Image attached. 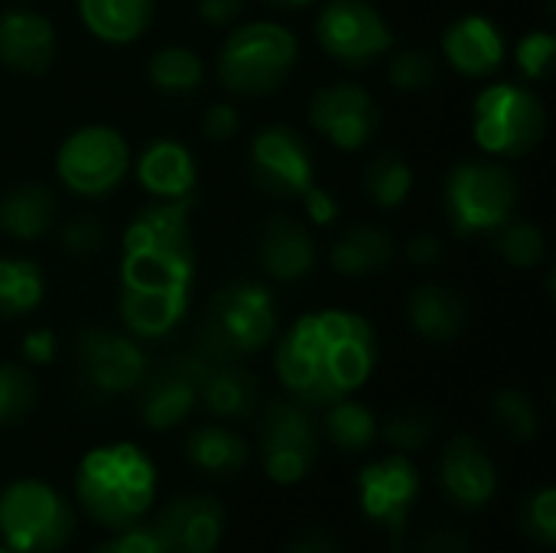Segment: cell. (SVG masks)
<instances>
[{"mask_svg":"<svg viewBox=\"0 0 556 553\" xmlns=\"http://www.w3.org/2000/svg\"><path fill=\"white\" fill-rule=\"evenodd\" d=\"M319 424L296 398H277L261 414V460L264 473L277 486L306 479L319 456Z\"/></svg>","mask_w":556,"mask_h":553,"instance_id":"obj_9","label":"cell"},{"mask_svg":"<svg viewBox=\"0 0 556 553\" xmlns=\"http://www.w3.org/2000/svg\"><path fill=\"white\" fill-rule=\"evenodd\" d=\"M59 196L52 186L26 179L0 192V231L20 244L39 241L59 225Z\"/></svg>","mask_w":556,"mask_h":553,"instance_id":"obj_24","label":"cell"},{"mask_svg":"<svg viewBox=\"0 0 556 553\" xmlns=\"http://www.w3.org/2000/svg\"><path fill=\"white\" fill-rule=\"evenodd\" d=\"M528 535L534 541H541L544 548H551L556 541V492L554 489H541L531 502H528Z\"/></svg>","mask_w":556,"mask_h":553,"instance_id":"obj_43","label":"cell"},{"mask_svg":"<svg viewBox=\"0 0 556 553\" xmlns=\"http://www.w3.org/2000/svg\"><path fill=\"white\" fill-rule=\"evenodd\" d=\"M208 368V359L195 349L173 355L156 372L147 368L137 385V417L147 430H173L189 420L199 404V385Z\"/></svg>","mask_w":556,"mask_h":553,"instance_id":"obj_13","label":"cell"},{"mask_svg":"<svg viewBox=\"0 0 556 553\" xmlns=\"http://www.w3.org/2000/svg\"><path fill=\"white\" fill-rule=\"evenodd\" d=\"M440 486L443 495L463 512H479L492 502L498 489V473L476 437L456 433L446 443L440 460Z\"/></svg>","mask_w":556,"mask_h":553,"instance_id":"obj_19","label":"cell"},{"mask_svg":"<svg viewBox=\"0 0 556 553\" xmlns=\"http://www.w3.org/2000/svg\"><path fill=\"white\" fill-rule=\"evenodd\" d=\"M319 49L349 68H365L394 49V29L371 0H329L316 13Z\"/></svg>","mask_w":556,"mask_h":553,"instance_id":"obj_10","label":"cell"},{"mask_svg":"<svg viewBox=\"0 0 556 553\" xmlns=\"http://www.w3.org/2000/svg\"><path fill=\"white\" fill-rule=\"evenodd\" d=\"M257 398V378L241 362H208L199 385V404H205L208 414L222 420H244L254 414Z\"/></svg>","mask_w":556,"mask_h":553,"instance_id":"obj_29","label":"cell"},{"mask_svg":"<svg viewBox=\"0 0 556 553\" xmlns=\"http://www.w3.org/2000/svg\"><path fill=\"white\" fill-rule=\"evenodd\" d=\"M59 55L52 20L33 7L0 10V65L16 75H42Z\"/></svg>","mask_w":556,"mask_h":553,"instance_id":"obj_20","label":"cell"},{"mask_svg":"<svg viewBox=\"0 0 556 553\" xmlns=\"http://www.w3.org/2000/svg\"><path fill=\"white\" fill-rule=\"evenodd\" d=\"M323 430H326V440L342 453H365L381 433L375 411L352 398H342L326 407Z\"/></svg>","mask_w":556,"mask_h":553,"instance_id":"obj_34","label":"cell"},{"mask_svg":"<svg viewBox=\"0 0 556 553\" xmlns=\"http://www.w3.org/2000/svg\"><path fill=\"white\" fill-rule=\"evenodd\" d=\"M404 257H407L410 267H417V271H437V267L443 264V257H446V244H443V238L433 235V231H417V235L407 238Z\"/></svg>","mask_w":556,"mask_h":553,"instance_id":"obj_45","label":"cell"},{"mask_svg":"<svg viewBox=\"0 0 556 553\" xmlns=\"http://www.w3.org/2000/svg\"><path fill=\"white\" fill-rule=\"evenodd\" d=\"M381 433H384L388 447L397 450L401 456L420 453L433 440V433H437V417L430 411H424V407H404V411L388 417Z\"/></svg>","mask_w":556,"mask_h":553,"instance_id":"obj_39","label":"cell"},{"mask_svg":"<svg viewBox=\"0 0 556 553\" xmlns=\"http://www.w3.org/2000/svg\"><path fill=\"white\" fill-rule=\"evenodd\" d=\"M0 553H13V551H7V548H0Z\"/></svg>","mask_w":556,"mask_h":553,"instance_id":"obj_52","label":"cell"},{"mask_svg":"<svg viewBox=\"0 0 556 553\" xmlns=\"http://www.w3.org/2000/svg\"><path fill=\"white\" fill-rule=\"evenodd\" d=\"M300 65V39L287 23H235L218 46L215 78L235 98H267L280 91Z\"/></svg>","mask_w":556,"mask_h":553,"instance_id":"obj_3","label":"cell"},{"mask_svg":"<svg viewBox=\"0 0 556 553\" xmlns=\"http://www.w3.org/2000/svg\"><path fill=\"white\" fill-rule=\"evenodd\" d=\"M414 186H417L414 166H410L407 156L397 153V150H378V153L365 163L362 189H365L368 205H375L378 212H394V209H401V205L410 199Z\"/></svg>","mask_w":556,"mask_h":553,"instance_id":"obj_30","label":"cell"},{"mask_svg":"<svg viewBox=\"0 0 556 553\" xmlns=\"http://www.w3.org/2000/svg\"><path fill=\"white\" fill-rule=\"evenodd\" d=\"M192 205L195 199H153L127 222L121 235V251H195Z\"/></svg>","mask_w":556,"mask_h":553,"instance_id":"obj_23","label":"cell"},{"mask_svg":"<svg viewBox=\"0 0 556 553\" xmlns=\"http://www.w3.org/2000/svg\"><path fill=\"white\" fill-rule=\"evenodd\" d=\"M547 137V108L534 85L489 81L472 98V140L492 160L531 156Z\"/></svg>","mask_w":556,"mask_h":553,"instance_id":"obj_6","label":"cell"},{"mask_svg":"<svg viewBox=\"0 0 556 553\" xmlns=\"http://www.w3.org/2000/svg\"><path fill=\"white\" fill-rule=\"evenodd\" d=\"M300 202H303V212H306V225L329 228V225H336V222L342 218V205H339L336 192L326 189V186H319V183H313V186L300 196Z\"/></svg>","mask_w":556,"mask_h":553,"instance_id":"obj_44","label":"cell"},{"mask_svg":"<svg viewBox=\"0 0 556 553\" xmlns=\"http://www.w3.org/2000/svg\"><path fill=\"white\" fill-rule=\"evenodd\" d=\"M521 202L518 176L492 156H466L443 179V212L453 238L469 241L498 231Z\"/></svg>","mask_w":556,"mask_h":553,"instance_id":"obj_5","label":"cell"},{"mask_svg":"<svg viewBox=\"0 0 556 553\" xmlns=\"http://www.w3.org/2000/svg\"><path fill=\"white\" fill-rule=\"evenodd\" d=\"M495 254L515 271H534L547 261V235L541 225L525 218H508L498 231L489 235Z\"/></svg>","mask_w":556,"mask_h":553,"instance_id":"obj_35","label":"cell"},{"mask_svg":"<svg viewBox=\"0 0 556 553\" xmlns=\"http://www.w3.org/2000/svg\"><path fill=\"white\" fill-rule=\"evenodd\" d=\"M274 365L290 398L306 407H329L375 375L378 332L355 310H313L283 332Z\"/></svg>","mask_w":556,"mask_h":553,"instance_id":"obj_1","label":"cell"},{"mask_svg":"<svg viewBox=\"0 0 556 553\" xmlns=\"http://www.w3.org/2000/svg\"><path fill=\"white\" fill-rule=\"evenodd\" d=\"M248 0H195V13L205 26H235L244 13Z\"/></svg>","mask_w":556,"mask_h":553,"instance_id":"obj_47","label":"cell"},{"mask_svg":"<svg viewBox=\"0 0 556 553\" xmlns=\"http://www.w3.org/2000/svg\"><path fill=\"white\" fill-rule=\"evenodd\" d=\"M36 407V381L23 365L0 362V427L20 424Z\"/></svg>","mask_w":556,"mask_h":553,"instance_id":"obj_40","label":"cell"},{"mask_svg":"<svg viewBox=\"0 0 556 553\" xmlns=\"http://www.w3.org/2000/svg\"><path fill=\"white\" fill-rule=\"evenodd\" d=\"M251 183L270 199H300L316 183L313 147L293 124H264L248 143Z\"/></svg>","mask_w":556,"mask_h":553,"instance_id":"obj_12","label":"cell"},{"mask_svg":"<svg viewBox=\"0 0 556 553\" xmlns=\"http://www.w3.org/2000/svg\"><path fill=\"white\" fill-rule=\"evenodd\" d=\"M469 538L459 528L437 525L420 538V553H469Z\"/></svg>","mask_w":556,"mask_h":553,"instance_id":"obj_49","label":"cell"},{"mask_svg":"<svg viewBox=\"0 0 556 553\" xmlns=\"http://www.w3.org/2000/svg\"><path fill=\"white\" fill-rule=\"evenodd\" d=\"M241 124H244V117L235 101H215L202 114V134L212 143H231L241 134Z\"/></svg>","mask_w":556,"mask_h":553,"instance_id":"obj_42","label":"cell"},{"mask_svg":"<svg viewBox=\"0 0 556 553\" xmlns=\"http://www.w3.org/2000/svg\"><path fill=\"white\" fill-rule=\"evenodd\" d=\"M75 492L81 508L104 528H130L156 495V469L134 443H111L85 453Z\"/></svg>","mask_w":556,"mask_h":553,"instance_id":"obj_2","label":"cell"},{"mask_svg":"<svg viewBox=\"0 0 556 553\" xmlns=\"http://www.w3.org/2000/svg\"><path fill=\"white\" fill-rule=\"evenodd\" d=\"M147 81L169 98H186L195 95L205 81V62L192 46L169 42L150 52L147 59Z\"/></svg>","mask_w":556,"mask_h":553,"instance_id":"obj_31","label":"cell"},{"mask_svg":"<svg viewBox=\"0 0 556 553\" xmlns=\"http://www.w3.org/2000/svg\"><path fill=\"white\" fill-rule=\"evenodd\" d=\"M186 456L208 476H235L248 466V443L228 427H199L186 437Z\"/></svg>","mask_w":556,"mask_h":553,"instance_id":"obj_32","label":"cell"},{"mask_svg":"<svg viewBox=\"0 0 556 553\" xmlns=\"http://www.w3.org/2000/svg\"><path fill=\"white\" fill-rule=\"evenodd\" d=\"M287 553H345V551H342V544H339L332 535H326V531H319V528H309V531H300V535L290 541Z\"/></svg>","mask_w":556,"mask_h":553,"instance_id":"obj_50","label":"cell"},{"mask_svg":"<svg viewBox=\"0 0 556 553\" xmlns=\"http://www.w3.org/2000/svg\"><path fill=\"white\" fill-rule=\"evenodd\" d=\"M94 553H166V551H163V544H160V538H156L153 525H130V528H124V535H121V538H114V541L101 544Z\"/></svg>","mask_w":556,"mask_h":553,"instance_id":"obj_46","label":"cell"},{"mask_svg":"<svg viewBox=\"0 0 556 553\" xmlns=\"http://www.w3.org/2000/svg\"><path fill=\"white\" fill-rule=\"evenodd\" d=\"M440 75H443L440 59L424 46H404L388 52V81L397 91H410V95L430 91L440 85Z\"/></svg>","mask_w":556,"mask_h":553,"instance_id":"obj_36","label":"cell"},{"mask_svg":"<svg viewBox=\"0 0 556 553\" xmlns=\"http://www.w3.org/2000/svg\"><path fill=\"white\" fill-rule=\"evenodd\" d=\"M153 531L166 553H215L225 531L222 502L202 492L179 495L156 515Z\"/></svg>","mask_w":556,"mask_h":553,"instance_id":"obj_18","label":"cell"},{"mask_svg":"<svg viewBox=\"0 0 556 553\" xmlns=\"http://www.w3.org/2000/svg\"><path fill=\"white\" fill-rule=\"evenodd\" d=\"M46 300V274L33 257H0V319H23Z\"/></svg>","mask_w":556,"mask_h":553,"instance_id":"obj_33","label":"cell"},{"mask_svg":"<svg viewBox=\"0 0 556 553\" xmlns=\"http://www.w3.org/2000/svg\"><path fill=\"white\" fill-rule=\"evenodd\" d=\"M55 355H59V339L52 329L39 326V329H29L23 336V359L29 365H52Z\"/></svg>","mask_w":556,"mask_h":553,"instance_id":"obj_48","label":"cell"},{"mask_svg":"<svg viewBox=\"0 0 556 553\" xmlns=\"http://www.w3.org/2000/svg\"><path fill=\"white\" fill-rule=\"evenodd\" d=\"M420 499V476L410 460L388 456L378 463H368L358 476V502L368 521L391 531L394 541L404 538L410 508Z\"/></svg>","mask_w":556,"mask_h":553,"instance_id":"obj_15","label":"cell"},{"mask_svg":"<svg viewBox=\"0 0 556 553\" xmlns=\"http://www.w3.org/2000/svg\"><path fill=\"white\" fill-rule=\"evenodd\" d=\"M277 336V297L264 280L222 284L195 329V352L208 362H241L267 349Z\"/></svg>","mask_w":556,"mask_h":553,"instance_id":"obj_4","label":"cell"},{"mask_svg":"<svg viewBox=\"0 0 556 553\" xmlns=\"http://www.w3.org/2000/svg\"><path fill=\"white\" fill-rule=\"evenodd\" d=\"M55 231H59V248L68 257H91L108 244V228L94 212H75L62 225H55Z\"/></svg>","mask_w":556,"mask_h":553,"instance_id":"obj_41","label":"cell"},{"mask_svg":"<svg viewBox=\"0 0 556 553\" xmlns=\"http://www.w3.org/2000/svg\"><path fill=\"white\" fill-rule=\"evenodd\" d=\"M404 316L407 326L433 345H446L456 342L466 326H469V303L466 297L450 287V284H437V280H424L417 284L407 300H404Z\"/></svg>","mask_w":556,"mask_h":553,"instance_id":"obj_22","label":"cell"},{"mask_svg":"<svg viewBox=\"0 0 556 553\" xmlns=\"http://www.w3.org/2000/svg\"><path fill=\"white\" fill-rule=\"evenodd\" d=\"M130 169L150 199L176 202V199L195 196V183H199L195 153L179 137L160 134V137L147 140L140 156L130 163Z\"/></svg>","mask_w":556,"mask_h":553,"instance_id":"obj_21","label":"cell"},{"mask_svg":"<svg viewBox=\"0 0 556 553\" xmlns=\"http://www.w3.org/2000/svg\"><path fill=\"white\" fill-rule=\"evenodd\" d=\"M75 518L68 502L39 479H20L0 495V535L13 553H55L68 544Z\"/></svg>","mask_w":556,"mask_h":553,"instance_id":"obj_8","label":"cell"},{"mask_svg":"<svg viewBox=\"0 0 556 553\" xmlns=\"http://www.w3.org/2000/svg\"><path fill=\"white\" fill-rule=\"evenodd\" d=\"M257 264L264 277L274 284H300L316 271L319 244L313 238V228L296 215H267L257 228Z\"/></svg>","mask_w":556,"mask_h":553,"instance_id":"obj_17","label":"cell"},{"mask_svg":"<svg viewBox=\"0 0 556 553\" xmlns=\"http://www.w3.org/2000/svg\"><path fill=\"white\" fill-rule=\"evenodd\" d=\"M147 352L140 339L108 326H85L75 336V375L98 398L134 394L147 375Z\"/></svg>","mask_w":556,"mask_h":553,"instance_id":"obj_11","label":"cell"},{"mask_svg":"<svg viewBox=\"0 0 556 553\" xmlns=\"http://www.w3.org/2000/svg\"><path fill=\"white\" fill-rule=\"evenodd\" d=\"M134 153L127 137L111 124H81L55 150V179L72 196L104 199L117 192L130 173Z\"/></svg>","mask_w":556,"mask_h":553,"instance_id":"obj_7","label":"cell"},{"mask_svg":"<svg viewBox=\"0 0 556 553\" xmlns=\"http://www.w3.org/2000/svg\"><path fill=\"white\" fill-rule=\"evenodd\" d=\"M394 257H397L394 235L375 222H352L329 244V264L342 277L384 274L394 264Z\"/></svg>","mask_w":556,"mask_h":553,"instance_id":"obj_26","label":"cell"},{"mask_svg":"<svg viewBox=\"0 0 556 553\" xmlns=\"http://www.w3.org/2000/svg\"><path fill=\"white\" fill-rule=\"evenodd\" d=\"M309 127L323 134L336 150L358 153L365 150L381 124L375 95L358 81H329L313 91L306 108Z\"/></svg>","mask_w":556,"mask_h":553,"instance_id":"obj_14","label":"cell"},{"mask_svg":"<svg viewBox=\"0 0 556 553\" xmlns=\"http://www.w3.org/2000/svg\"><path fill=\"white\" fill-rule=\"evenodd\" d=\"M192 306V290H121L117 310L124 329L140 342H156L176 332Z\"/></svg>","mask_w":556,"mask_h":553,"instance_id":"obj_25","label":"cell"},{"mask_svg":"<svg viewBox=\"0 0 556 553\" xmlns=\"http://www.w3.org/2000/svg\"><path fill=\"white\" fill-rule=\"evenodd\" d=\"M75 10L94 39L108 46H130L150 29L156 0H75Z\"/></svg>","mask_w":556,"mask_h":553,"instance_id":"obj_27","label":"cell"},{"mask_svg":"<svg viewBox=\"0 0 556 553\" xmlns=\"http://www.w3.org/2000/svg\"><path fill=\"white\" fill-rule=\"evenodd\" d=\"M440 52L456 75L485 81L502 72L508 59V36L489 13H463L443 29Z\"/></svg>","mask_w":556,"mask_h":553,"instance_id":"obj_16","label":"cell"},{"mask_svg":"<svg viewBox=\"0 0 556 553\" xmlns=\"http://www.w3.org/2000/svg\"><path fill=\"white\" fill-rule=\"evenodd\" d=\"M492 420L515 443H528V440H534L541 433L538 404L521 388H505V391L495 394V401H492Z\"/></svg>","mask_w":556,"mask_h":553,"instance_id":"obj_37","label":"cell"},{"mask_svg":"<svg viewBox=\"0 0 556 553\" xmlns=\"http://www.w3.org/2000/svg\"><path fill=\"white\" fill-rule=\"evenodd\" d=\"M515 65L528 85H547L556 68V36L551 29H531L515 42Z\"/></svg>","mask_w":556,"mask_h":553,"instance_id":"obj_38","label":"cell"},{"mask_svg":"<svg viewBox=\"0 0 556 553\" xmlns=\"http://www.w3.org/2000/svg\"><path fill=\"white\" fill-rule=\"evenodd\" d=\"M267 7H274V10H306V7H313L316 0H264Z\"/></svg>","mask_w":556,"mask_h":553,"instance_id":"obj_51","label":"cell"},{"mask_svg":"<svg viewBox=\"0 0 556 553\" xmlns=\"http://www.w3.org/2000/svg\"><path fill=\"white\" fill-rule=\"evenodd\" d=\"M195 251H121V290H192Z\"/></svg>","mask_w":556,"mask_h":553,"instance_id":"obj_28","label":"cell"}]
</instances>
